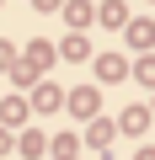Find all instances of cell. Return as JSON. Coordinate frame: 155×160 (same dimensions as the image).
I'll return each instance as SVG.
<instances>
[{
  "label": "cell",
  "instance_id": "1",
  "mask_svg": "<svg viewBox=\"0 0 155 160\" xmlns=\"http://www.w3.org/2000/svg\"><path fill=\"white\" fill-rule=\"evenodd\" d=\"M128 43H134V48H150V43H155V22H150V16L128 22Z\"/></svg>",
  "mask_w": 155,
  "mask_h": 160
},
{
  "label": "cell",
  "instance_id": "2",
  "mask_svg": "<svg viewBox=\"0 0 155 160\" xmlns=\"http://www.w3.org/2000/svg\"><path fill=\"white\" fill-rule=\"evenodd\" d=\"M150 128V107H128L123 112V133H144Z\"/></svg>",
  "mask_w": 155,
  "mask_h": 160
},
{
  "label": "cell",
  "instance_id": "3",
  "mask_svg": "<svg viewBox=\"0 0 155 160\" xmlns=\"http://www.w3.org/2000/svg\"><path fill=\"white\" fill-rule=\"evenodd\" d=\"M123 16H128V11L118 6V0H107V6H102V22H107V27H123Z\"/></svg>",
  "mask_w": 155,
  "mask_h": 160
},
{
  "label": "cell",
  "instance_id": "4",
  "mask_svg": "<svg viewBox=\"0 0 155 160\" xmlns=\"http://www.w3.org/2000/svg\"><path fill=\"white\" fill-rule=\"evenodd\" d=\"M96 69H102V80H118V75H123V69H128V64H123V59H112V53H107V59H102V64H96Z\"/></svg>",
  "mask_w": 155,
  "mask_h": 160
},
{
  "label": "cell",
  "instance_id": "5",
  "mask_svg": "<svg viewBox=\"0 0 155 160\" xmlns=\"http://www.w3.org/2000/svg\"><path fill=\"white\" fill-rule=\"evenodd\" d=\"M75 112H80V118L96 112V91H75Z\"/></svg>",
  "mask_w": 155,
  "mask_h": 160
},
{
  "label": "cell",
  "instance_id": "6",
  "mask_svg": "<svg viewBox=\"0 0 155 160\" xmlns=\"http://www.w3.org/2000/svg\"><path fill=\"white\" fill-rule=\"evenodd\" d=\"M70 22H75V27H86V22H91V6H86V0H75V6H70Z\"/></svg>",
  "mask_w": 155,
  "mask_h": 160
},
{
  "label": "cell",
  "instance_id": "7",
  "mask_svg": "<svg viewBox=\"0 0 155 160\" xmlns=\"http://www.w3.org/2000/svg\"><path fill=\"white\" fill-rule=\"evenodd\" d=\"M64 53L70 59H86V38H64Z\"/></svg>",
  "mask_w": 155,
  "mask_h": 160
},
{
  "label": "cell",
  "instance_id": "8",
  "mask_svg": "<svg viewBox=\"0 0 155 160\" xmlns=\"http://www.w3.org/2000/svg\"><path fill=\"white\" fill-rule=\"evenodd\" d=\"M112 139V123H91V144H107Z\"/></svg>",
  "mask_w": 155,
  "mask_h": 160
},
{
  "label": "cell",
  "instance_id": "9",
  "mask_svg": "<svg viewBox=\"0 0 155 160\" xmlns=\"http://www.w3.org/2000/svg\"><path fill=\"white\" fill-rule=\"evenodd\" d=\"M139 80H144V86H155V59H139Z\"/></svg>",
  "mask_w": 155,
  "mask_h": 160
},
{
  "label": "cell",
  "instance_id": "10",
  "mask_svg": "<svg viewBox=\"0 0 155 160\" xmlns=\"http://www.w3.org/2000/svg\"><path fill=\"white\" fill-rule=\"evenodd\" d=\"M32 6H38V11H59V0H32Z\"/></svg>",
  "mask_w": 155,
  "mask_h": 160
},
{
  "label": "cell",
  "instance_id": "11",
  "mask_svg": "<svg viewBox=\"0 0 155 160\" xmlns=\"http://www.w3.org/2000/svg\"><path fill=\"white\" fill-rule=\"evenodd\" d=\"M139 160H155V149H139Z\"/></svg>",
  "mask_w": 155,
  "mask_h": 160
}]
</instances>
